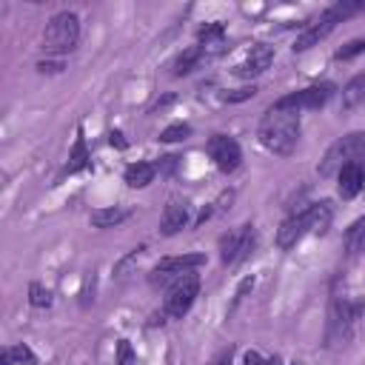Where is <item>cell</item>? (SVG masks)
<instances>
[{"label": "cell", "mask_w": 365, "mask_h": 365, "mask_svg": "<svg viewBox=\"0 0 365 365\" xmlns=\"http://www.w3.org/2000/svg\"><path fill=\"white\" fill-rule=\"evenodd\" d=\"M259 143L279 157H288L297 143H299V111H288V108H268V114L259 123L257 131Z\"/></svg>", "instance_id": "obj_1"}, {"label": "cell", "mask_w": 365, "mask_h": 365, "mask_svg": "<svg viewBox=\"0 0 365 365\" xmlns=\"http://www.w3.org/2000/svg\"><path fill=\"white\" fill-rule=\"evenodd\" d=\"M362 9H365V0H339V3H334V6L325 9L311 26L302 29V34L294 40V51H308L311 46H317L319 40H325V37L334 31L336 23H342L345 17H351V14L362 11Z\"/></svg>", "instance_id": "obj_2"}, {"label": "cell", "mask_w": 365, "mask_h": 365, "mask_svg": "<svg viewBox=\"0 0 365 365\" xmlns=\"http://www.w3.org/2000/svg\"><path fill=\"white\" fill-rule=\"evenodd\" d=\"M365 311V299H348V297H334L328 308V322H325V342L328 345H345L354 334L356 319Z\"/></svg>", "instance_id": "obj_3"}, {"label": "cell", "mask_w": 365, "mask_h": 365, "mask_svg": "<svg viewBox=\"0 0 365 365\" xmlns=\"http://www.w3.org/2000/svg\"><path fill=\"white\" fill-rule=\"evenodd\" d=\"M351 163H365V131H351L345 137H339L336 143L328 145V151L322 154L317 171L319 177H331L336 174L342 165H351Z\"/></svg>", "instance_id": "obj_4"}, {"label": "cell", "mask_w": 365, "mask_h": 365, "mask_svg": "<svg viewBox=\"0 0 365 365\" xmlns=\"http://www.w3.org/2000/svg\"><path fill=\"white\" fill-rule=\"evenodd\" d=\"M77 40H80V20L74 11H60L46 23L43 48L48 54H68L77 48Z\"/></svg>", "instance_id": "obj_5"}, {"label": "cell", "mask_w": 365, "mask_h": 365, "mask_svg": "<svg viewBox=\"0 0 365 365\" xmlns=\"http://www.w3.org/2000/svg\"><path fill=\"white\" fill-rule=\"evenodd\" d=\"M200 294V277L197 274H185L180 279H174L168 285V294H165V302H163V317H171V319H180L188 314V308L194 305Z\"/></svg>", "instance_id": "obj_6"}, {"label": "cell", "mask_w": 365, "mask_h": 365, "mask_svg": "<svg viewBox=\"0 0 365 365\" xmlns=\"http://www.w3.org/2000/svg\"><path fill=\"white\" fill-rule=\"evenodd\" d=\"M254 242H257V231H254L251 222H245V225L231 228L228 234H222L220 237V259H222V265L242 262L254 251Z\"/></svg>", "instance_id": "obj_7"}, {"label": "cell", "mask_w": 365, "mask_h": 365, "mask_svg": "<svg viewBox=\"0 0 365 365\" xmlns=\"http://www.w3.org/2000/svg\"><path fill=\"white\" fill-rule=\"evenodd\" d=\"M202 262H205V257H202V254L165 257V259H160V262L151 268L148 282H151V285H171L174 279H180V277H185V274H191V271H194V268H200Z\"/></svg>", "instance_id": "obj_8"}, {"label": "cell", "mask_w": 365, "mask_h": 365, "mask_svg": "<svg viewBox=\"0 0 365 365\" xmlns=\"http://www.w3.org/2000/svg\"><path fill=\"white\" fill-rule=\"evenodd\" d=\"M334 94V83H317L308 88H299L288 97H279L274 108H288V111H302V108H322Z\"/></svg>", "instance_id": "obj_9"}, {"label": "cell", "mask_w": 365, "mask_h": 365, "mask_svg": "<svg viewBox=\"0 0 365 365\" xmlns=\"http://www.w3.org/2000/svg\"><path fill=\"white\" fill-rule=\"evenodd\" d=\"M208 154H211L214 165H217L222 174L237 171L240 163H242V148H240V143H237L234 137H225V134H214V137L208 140Z\"/></svg>", "instance_id": "obj_10"}, {"label": "cell", "mask_w": 365, "mask_h": 365, "mask_svg": "<svg viewBox=\"0 0 365 365\" xmlns=\"http://www.w3.org/2000/svg\"><path fill=\"white\" fill-rule=\"evenodd\" d=\"M271 60H274V48L268 43H257V46H251L245 60L234 68V74L237 77H257V74H262L271 66Z\"/></svg>", "instance_id": "obj_11"}, {"label": "cell", "mask_w": 365, "mask_h": 365, "mask_svg": "<svg viewBox=\"0 0 365 365\" xmlns=\"http://www.w3.org/2000/svg\"><path fill=\"white\" fill-rule=\"evenodd\" d=\"M188 214H191V205L185 200H168V205L163 211V220H160V231L165 237L180 234L188 225Z\"/></svg>", "instance_id": "obj_12"}, {"label": "cell", "mask_w": 365, "mask_h": 365, "mask_svg": "<svg viewBox=\"0 0 365 365\" xmlns=\"http://www.w3.org/2000/svg\"><path fill=\"white\" fill-rule=\"evenodd\" d=\"M362 185H365V165L351 163V165H342L336 171V191H339L342 200L356 197L362 191Z\"/></svg>", "instance_id": "obj_13"}, {"label": "cell", "mask_w": 365, "mask_h": 365, "mask_svg": "<svg viewBox=\"0 0 365 365\" xmlns=\"http://www.w3.org/2000/svg\"><path fill=\"white\" fill-rule=\"evenodd\" d=\"M308 231H311V225H308V214L299 211V214L288 217V220L279 225V231H277V245H279V248H294Z\"/></svg>", "instance_id": "obj_14"}, {"label": "cell", "mask_w": 365, "mask_h": 365, "mask_svg": "<svg viewBox=\"0 0 365 365\" xmlns=\"http://www.w3.org/2000/svg\"><path fill=\"white\" fill-rule=\"evenodd\" d=\"M362 103H365V71L354 74V77L342 86V108H345V111H351V108H356V106H362Z\"/></svg>", "instance_id": "obj_15"}, {"label": "cell", "mask_w": 365, "mask_h": 365, "mask_svg": "<svg viewBox=\"0 0 365 365\" xmlns=\"http://www.w3.org/2000/svg\"><path fill=\"white\" fill-rule=\"evenodd\" d=\"M342 245H345V254H348L351 259L365 251V217H359V220H354V222L348 225V231H345V237H342Z\"/></svg>", "instance_id": "obj_16"}, {"label": "cell", "mask_w": 365, "mask_h": 365, "mask_svg": "<svg viewBox=\"0 0 365 365\" xmlns=\"http://www.w3.org/2000/svg\"><path fill=\"white\" fill-rule=\"evenodd\" d=\"M154 174H157V165L140 160V163H131L123 177H125V182H128L131 188H145L148 182H154Z\"/></svg>", "instance_id": "obj_17"}, {"label": "cell", "mask_w": 365, "mask_h": 365, "mask_svg": "<svg viewBox=\"0 0 365 365\" xmlns=\"http://www.w3.org/2000/svg\"><path fill=\"white\" fill-rule=\"evenodd\" d=\"M305 214H308L311 234H325V231H328V225H331V217H334L328 202H314V205H308V208H305Z\"/></svg>", "instance_id": "obj_18"}, {"label": "cell", "mask_w": 365, "mask_h": 365, "mask_svg": "<svg viewBox=\"0 0 365 365\" xmlns=\"http://www.w3.org/2000/svg\"><path fill=\"white\" fill-rule=\"evenodd\" d=\"M200 60H202V46H191V48H185L182 54H177V60L171 63V74H174V77H182V74L194 71Z\"/></svg>", "instance_id": "obj_19"}, {"label": "cell", "mask_w": 365, "mask_h": 365, "mask_svg": "<svg viewBox=\"0 0 365 365\" xmlns=\"http://www.w3.org/2000/svg\"><path fill=\"white\" fill-rule=\"evenodd\" d=\"M123 220H128V208H97V211H91V225L94 228H114V225H120Z\"/></svg>", "instance_id": "obj_20"}, {"label": "cell", "mask_w": 365, "mask_h": 365, "mask_svg": "<svg viewBox=\"0 0 365 365\" xmlns=\"http://www.w3.org/2000/svg\"><path fill=\"white\" fill-rule=\"evenodd\" d=\"M86 165H88V148H86V137H83V131H77V140H74V148H71V154H68V165H66V171L74 174V171H83Z\"/></svg>", "instance_id": "obj_21"}, {"label": "cell", "mask_w": 365, "mask_h": 365, "mask_svg": "<svg viewBox=\"0 0 365 365\" xmlns=\"http://www.w3.org/2000/svg\"><path fill=\"white\" fill-rule=\"evenodd\" d=\"M188 134H191V125H188V123H174V125L163 128L160 140H163V143H182Z\"/></svg>", "instance_id": "obj_22"}, {"label": "cell", "mask_w": 365, "mask_h": 365, "mask_svg": "<svg viewBox=\"0 0 365 365\" xmlns=\"http://www.w3.org/2000/svg\"><path fill=\"white\" fill-rule=\"evenodd\" d=\"M29 302H31L34 308H48V305H51V291L43 288L40 282H31V285H29Z\"/></svg>", "instance_id": "obj_23"}, {"label": "cell", "mask_w": 365, "mask_h": 365, "mask_svg": "<svg viewBox=\"0 0 365 365\" xmlns=\"http://www.w3.org/2000/svg\"><path fill=\"white\" fill-rule=\"evenodd\" d=\"M222 34H225V26H222V23H205V26H200V31H197L200 43H205V46L222 40Z\"/></svg>", "instance_id": "obj_24"}, {"label": "cell", "mask_w": 365, "mask_h": 365, "mask_svg": "<svg viewBox=\"0 0 365 365\" xmlns=\"http://www.w3.org/2000/svg\"><path fill=\"white\" fill-rule=\"evenodd\" d=\"M362 51H365V40H351V43H345L342 48L334 51V60H336V63H345V60H351V57H356V54H362Z\"/></svg>", "instance_id": "obj_25"}, {"label": "cell", "mask_w": 365, "mask_h": 365, "mask_svg": "<svg viewBox=\"0 0 365 365\" xmlns=\"http://www.w3.org/2000/svg\"><path fill=\"white\" fill-rule=\"evenodd\" d=\"M117 365H140V362H137V354H134V348H131L128 339H120V342H117Z\"/></svg>", "instance_id": "obj_26"}, {"label": "cell", "mask_w": 365, "mask_h": 365, "mask_svg": "<svg viewBox=\"0 0 365 365\" xmlns=\"http://www.w3.org/2000/svg\"><path fill=\"white\" fill-rule=\"evenodd\" d=\"M254 94H257V88H254V86H242V88L225 91V94H222V100H225V103H242V100H248V97H254Z\"/></svg>", "instance_id": "obj_27"}, {"label": "cell", "mask_w": 365, "mask_h": 365, "mask_svg": "<svg viewBox=\"0 0 365 365\" xmlns=\"http://www.w3.org/2000/svg\"><path fill=\"white\" fill-rule=\"evenodd\" d=\"M11 354H14V359H20V362H26V365H34V354H31L26 345H14Z\"/></svg>", "instance_id": "obj_28"}, {"label": "cell", "mask_w": 365, "mask_h": 365, "mask_svg": "<svg viewBox=\"0 0 365 365\" xmlns=\"http://www.w3.org/2000/svg\"><path fill=\"white\" fill-rule=\"evenodd\" d=\"M242 365H265V359H262L257 351H245V356H242Z\"/></svg>", "instance_id": "obj_29"}, {"label": "cell", "mask_w": 365, "mask_h": 365, "mask_svg": "<svg viewBox=\"0 0 365 365\" xmlns=\"http://www.w3.org/2000/svg\"><path fill=\"white\" fill-rule=\"evenodd\" d=\"M108 143H111V145H117V148H125V145H128V143L123 140V134H120V131H111V134H108Z\"/></svg>", "instance_id": "obj_30"}, {"label": "cell", "mask_w": 365, "mask_h": 365, "mask_svg": "<svg viewBox=\"0 0 365 365\" xmlns=\"http://www.w3.org/2000/svg\"><path fill=\"white\" fill-rule=\"evenodd\" d=\"M174 100H177V97H174V94H165V97H163V100H157V103H154V111H160V108H165V106H171V103H174Z\"/></svg>", "instance_id": "obj_31"}, {"label": "cell", "mask_w": 365, "mask_h": 365, "mask_svg": "<svg viewBox=\"0 0 365 365\" xmlns=\"http://www.w3.org/2000/svg\"><path fill=\"white\" fill-rule=\"evenodd\" d=\"M11 362H14V354H11V348H6L0 354V365H11Z\"/></svg>", "instance_id": "obj_32"}, {"label": "cell", "mask_w": 365, "mask_h": 365, "mask_svg": "<svg viewBox=\"0 0 365 365\" xmlns=\"http://www.w3.org/2000/svg\"><path fill=\"white\" fill-rule=\"evenodd\" d=\"M214 365H231V348H228V351H222V354L217 356V362H214Z\"/></svg>", "instance_id": "obj_33"}]
</instances>
